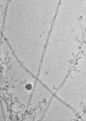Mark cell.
Wrapping results in <instances>:
<instances>
[{"label":"cell","mask_w":86,"mask_h":121,"mask_svg":"<svg viewBox=\"0 0 86 121\" xmlns=\"http://www.w3.org/2000/svg\"><path fill=\"white\" fill-rule=\"evenodd\" d=\"M27 88L28 89H30L31 88V86L30 85H28L27 87Z\"/></svg>","instance_id":"obj_1"}]
</instances>
